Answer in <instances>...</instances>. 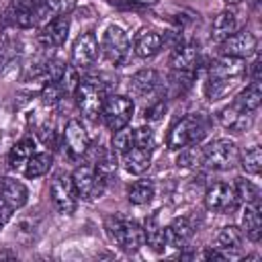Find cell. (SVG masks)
Segmentation results:
<instances>
[{
	"label": "cell",
	"instance_id": "cell-1",
	"mask_svg": "<svg viewBox=\"0 0 262 262\" xmlns=\"http://www.w3.org/2000/svg\"><path fill=\"white\" fill-rule=\"evenodd\" d=\"M246 70H248L246 68V59H237V57H229V55L217 57L209 66L207 84H205L207 98L209 100L223 98L239 82V78L246 76Z\"/></svg>",
	"mask_w": 262,
	"mask_h": 262
},
{
	"label": "cell",
	"instance_id": "cell-2",
	"mask_svg": "<svg viewBox=\"0 0 262 262\" xmlns=\"http://www.w3.org/2000/svg\"><path fill=\"white\" fill-rule=\"evenodd\" d=\"M205 135H207V121L203 119V115L190 113L170 127L166 137V147L178 151L186 145H196Z\"/></svg>",
	"mask_w": 262,
	"mask_h": 262
},
{
	"label": "cell",
	"instance_id": "cell-3",
	"mask_svg": "<svg viewBox=\"0 0 262 262\" xmlns=\"http://www.w3.org/2000/svg\"><path fill=\"white\" fill-rule=\"evenodd\" d=\"M104 98H106V86L98 78H80L74 90V100L84 119L96 121L100 117Z\"/></svg>",
	"mask_w": 262,
	"mask_h": 262
},
{
	"label": "cell",
	"instance_id": "cell-4",
	"mask_svg": "<svg viewBox=\"0 0 262 262\" xmlns=\"http://www.w3.org/2000/svg\"><path fill=\"white\" fill-rule=\"evenodd\" d=\"M106 231L123 252H137L141 246H145L143 227L123 215H111L106 219Z\"/></svg>",
	"mask_w": 262,
	"mask_h": 262
},
{
	"label": "cell",
	"instance_id": "cell-5",
	"mask_svg": "<svg viewBox=\"0 0 262 262\" xmlns=\"http://www.w3.org/2000/svg\"><path fill=\"white\" fill-rule=\"evenodd\" d=\"M133 111H135V104L129 96H125V94H106L102 111H100V119L106 125V129L117 131V129H123L131 123Z\"/></svg>",
	"mask_w": 262,
	"mask_h": 262
},
{
	"label": "cell",
	"instance_id": "cell-6",
	"mask_svg": "<svg viewBox=\"0 0 262 262\" xmlns=\"http://www.w3.org/2000/svg\"><path fill=\"white\" fill-rule=\"evenodd\" d=\"M100 51L108 63L123 66L131 55V39L119 25H111V27H106V31L102 35Z\"/></svg>",
	"mask_w": 262,
	"mask_h": 262
},
{
	"label": "cell",
	"instance_id": "cell-7",
	"mask_svg": "<svg viewBox=\"0 0 262 262\" xmlns=\"http://www.w3.org/2000/svg\"><path fill=\"white\" fill-rule=\"evenodd\" d=\"M70 176H72L76 194L84 201L100 196L104 190V184H106V178L94 168V164H82V166L74 168V172Z\"/></svg>",
	"mask_w": 262,
	"mask_h": 262
},
{
	"label": "cell",
	"instance_id": "cell-8",
	"mask_svg": "<svg viewBox=\"0 0 262 262\" xmlns=\"http://www.w3.org/2000/svg\"><path fill=\"white\" fill-rule=\"evenodd\" d=\"M237 162V147L231 139L219 137L203 147V164L209 170H229Z\"/></svg>",
	"mask_w": 262,
	"mask_h": 262
},
{
	"label": "cell",
	"instance_id": "cell-9",
	"mask_svg": "<svg viewBox=\"0 0 262 262\" xmlns=\"http://www.w3.org/2000/svg\"><path fill=\"white\" fill-rule=\"evenodd\" d=\"M49 194L53 201V207L61 215H72L78 205V194L72 182V176L66 172H55L49 182Z\"/></svg>",
	"mask_w": 262,
	"mask_h": 262
},
{
	"label": "cell",
	"instance_id": "cell-10",
	"mask_svg": "<svg viewBox=\"0 0 262 262\" xmlns=\"http://www.w3.org/2000/svg\"><path fill=\"white\" fill-rule=\"evenodd\" d=\"M239 205L233 184L227 182H213L205 190V207L213 213H229Z\"/></svg>",
	"mask_w": 262,
	"mask_h": 262
},
{
	"label": "cell",
	"instance_id": "cell-11",
	"mask_svg": "<svg viewBox=\"0 0 262 262\" xmlns=\"http://www.w3.org/2000/svg\"><path fill=\"white\" fill-rule=\"evenodd\" d=\"M256 47H258L256 35L252 31H248V29H242V31H235L227 39L221 41V55L248 59L250 55L256 53Z\"/></svg>",
	"mask_w": 262,
	"mask_h": 262
},
{
	"label": "cell",
	"instance_id": "cell-12",
	"mask_svg": "<svg viewBox=\"0 0 262 262\" xmlns=\"http://www.w3.org/2000/svg\"><path fill=\"white\" fill-rule=\"evenodd\" d=\"M98 53H100L98 37L92 31H86L72 45V66L78 70H86L96 61Z\"/></svg>",
	"mask_w": 262,
	"mask_h": 262
},
{
	"label": "cell",
	"instance_id": "cell-13",
	"mask_svg": "<svg viewBox=\"0 0 262 262\" xmlns=\"http://www.w3.org/2000/svg\"><path fill=\"white\" fill-rule=\"evenodd\" d=\"M63 147H66V151H68V156L72 160H80L88 151L90 137H88L86 127L78 119H70L66 123V129H63Z\"/></svg>",
	"mask_w": 262,
	"mask_h": 262
},
{
	"label": "cell",
	"instance_id": "cell-14",
	"mask_svg": "<svg viewBox=\"0 0 262 262\" xmlns=\"http://www.w3.org/2000/svg\"><path fill=\"white\" fill-rule=\"evenodd\" d=\"M170 68L174 72H190L194 74V70L201 63V49L194 41H182L178 45H174V49L170 51Z\"/></svg>",
	"mask_w": 262,
	"mask_h": 262
},
{
	"label": "cell",
	"instance_id": "cell-15",
	"mask_svg": "<svg viewBox=\"0 0 262 262\" xmlns=\"http://www.w3.org/2000/svg\"><path fill=\"white\" fill-rule=\"evenodd\" d=\"M68 35H70V16L63 14V16H57V18H51L49 23H45L39 29L37 39L45 49H51V47H61L66 43Z\"/></svg>",
	"mask_w": 262,
	"mask_h": 262
},
{
	"label": "cell",
	"instance_id": "cell-16",
	"mask_svg": "<svg viewBox=\"0 0 262 262\" xmlns=\"http://www.w3.org/2000/svg\"><path fill=\"white\" fill-rule=\"evenodd\" d=\"M194 235V225L188 217H174L166 227H164V239L166 246L182 250Z\"/></svg>",
	"mask_w": 262,
	"mask_h": 262
},
{
	"label": "cell",
	"instance_id": "cell-17",
	"mask_svg": "<svg viewBox=\"0 0 262 262\" xmlns=\"http://www.w3.org/2000/svg\"><path fill=\"white\" fill-rule=\"evenodd\" d=\"M76 8V0H43L33 8L35 16V27H43L51 18L70 14Z\"/></svg>",
	"mask_w": 262,
	"mask_h": 262
},
{
	"label": "cell",
	"instance_id": "cell-18",
	"mask_svg": "<svg viewBox=\"0 0 262 262\" xmlns=\"http://www.w3.org/2000/svg\"><path fill=\"white\" fill-rule=\"evenodd\" d=\"M217 119H219V123L227 129V131H231V133H246L250 127H252V113H248V111H242V108H237L235 104H227V106H223L219 113H217Z\"/></svg>",
	"mask_w": 262,
	"mask_h": 262
},
{
	"label": "cell",
	"instance_id": "cell-19",
	"mask_svg": "<svg viewBox=\"0 0 262 262\" xmlns=\"http://www.w3.org/2000/svg\"><path fill=\"white\" fill-rule=\"evenodd\" d=\"M160 84H162L160 74L156 70H151V68H145V70H139V72H135L131 76L129 90H131V94H135L139 98H145V96L156 94L160 90Z\"/></svg>",
	"mask_w": 262,
	"mask_h": 262
},
{
	"label": "cell",
	"instance_id": "cell-20",
	"mask_svg": "<svg viewBox=\"0 0 262 262\" xmlns=\"http://www.w3.org/2000/svg\"><path fill=\"white\" fill-rule=\"evenodd\" d=\"M164 45V39L160 33H156L154 29H139L135 33V39H133V51L137 57L141 59H149L154 55L160 53Z\"/></svg>",
	"mask_w": 262,
	"mask_h": 262
},
{
	"label": "cell",
	"instance_id": "cell-21",
	"mask_svg": "<svg viewBox=\"0 0 262 262\" xmlns=\"http://www.w3.org/2000/svg\"><path fill=\"white\" fill-rule=\"evenodd\" d=\"M0 201L6 203V205L12 207V209H20V207H25L27 201H29V188H27L20 180L6 176V178H2V182H0Z\"/></svg>",
	"mask_w": 262,
	"mask_h": 262
},
{
	"label": "cell",
	"instance_id": "cell-22",
	"mask_svg": "<svg viewBox=\"0 0 262 262\" xmlns=\"http://www.w3.org/2000/svg\"><path fill=\"white\" fill-rule=\"evenodd\" d=\"M123 166L129 174H143L147 172L149 164H151V149H145V147H139V145H131V149H127L123 156Z\"/></svg>",
	"mask_w": 262,
	"mask_h": 262
},
{
	"label": "cell",
	"instance_id": "cell-23",
	"mask_svg": "<svg viewBox=\"0 0 262 262\" xmlns=\"http://www.w3.org/2000/svg\"><path fill=\"white\" fill-rule=\"evenodd\" d=\"M242 231L250 242H260L262 237L260 205H246L244 215H242Z\"/></svg>",
	"mask_w": 262,
	"mask_h": 262
},
{
	"label": "cell",
	"instance_id": "cell-24",
	"mask_svg": "<svg viewBox=\"0 0 262 262\" xmlns=\"http://www.w3.org/2000/svg\"><path fill=\"white\" fill-rule=\"evenodd\" d=\"M237 31V18H235V12L233 10H221L215 20H213V27H211V37L213 41L221 43L223 39H227L231 33Z\"/></svg>",
	"mask_w": 262,
	"mask_h": 262
},
{
	"label": "cell",
	"instance_id": "cell-25",
	"mask_svg": "<svg viewBox=\"0 0 262 262\" xmlns=\"http://www.w3.org/2000/svg\"><path fill=\"white\" fill-rule=\"evenodd\" d=\"M231 104H235L237 108L248 111V113L258 111L260 104H262V88H260V82H250V84L233 98Z\"/></svg>",
	"mask_w": 262,
	"mask_h": 262
},
{
	"label": "cell",
	"instance_id": "cell-26",
	"mask_svg": "<svg viewBox=\"0 0 262 262\" xmlns=\"http://www.w3.org/2000/svg\"><path fill=\"white\" fill-rule=\"evenodd\" d=\"M244 244V231L237 225H225L221 227L217 235V248L231 256V252H237Z\"/></svg>",
	"mask_w": 262,
	"mask_h": 262
},
{
	"label": "cell",
	"instance_id": "cell-27",
	"mask_svg": "<svg viewBox=\"0 0 262 262\" xmlns=\"http://www.w3.org/2000/svg\"><path fill=\"white\" fill-rule=\"evenodd\" d=\"M33 147H35V143H33L31 137H23V139H18V141L10 147V151H8V166H10L12 170L23 168V166L27 164V160L35 154Z\"/></svg>",
	"mask_w": 262,
	"mask_h": 262
},
{
	"label": "cell",
	"instance_id": "cell-28",
	"mask_svg": "<svg viewBox=\"0 0 262 262\" xmlns=\"http://www.w3.org/2000/svg\"><path fill=\"white\" fill-rule=\"evenodd\" d=\"M53 164V156L49 151H39V154H33L27 164H25V176L27 178H39V176H45L49 172Z\"/></svg>",
	"mask_w": 262,
	"mask_h": 262
},
{
	"label": "cell",
	"instance_id": "cell-29",
	"mask_svg": "<svg viewBox=\"0 0 262 262\" xmlns=\"http://www.w3.org/2000/svg\"><path fill=\"white\" fill-rule=\"evenodd\" d=\"M143 235H145V244L154 250V252H162L164 246H166V239H164V227L160 225L158 217L151 215L145 225H143Z\"/></svg>",
	"mask_w": 262,
	"mask_h": 262
},
{
	"label": "cell",
	"instance_id": "cell-30",
	"mask_svg": "<svg viewBox=\"0 0 262 262\" xmlns=\"http://www.w3.org/2000/svg\"><path fill=\"white\" fill-rule=\"evenodd\" d=\"M154 190H156V186H154L151 180H145V178L143 180H135L127 188V199H129L131 205H145V203L151 201Z\"/></svg>",
	"mask_w": 262,
	"mask_h": 262
},
{
	"label": "cell",
	"instance_id": "cell-31",
	"mask_svg": "<svg viewBox=\"0 0 262 262\" xmlns=\"http://www.w3.org/2000/svg\"><path fill=\"white\" fill-rule=\"evenodd\" d=\"M239 166L246 174H260L262 170V149L258 143L242 149L239 154Z\"/></svg>",
	"mask_w": 262,
	"mask_h": 262
},
{
	"label": "cell",
	"instance_id": "cell-32",
	"mask_svg": "<svg viewBox=\"0 0 262 262\" xmlns=\"http://www.w3.org/2000/svg\"><path fill=\"white\" fill-rule=\"evenodd\" d=\"M233 190H235L237 201L244 203V205H258V201H260V190H258V186H256L252 180L244 178V176L235 178Z\"/></svg>",
	"mask_w": 262,
	"mask_h": 262
},
{
	"label": "cell",
	"instance_id": "cell-33",
	"mask_svg": "<svg viewBox=\"0 0 262 262\" xmlns=\"http://www.w3.org/2000/svg\"><path fill=\"white\" fill-rule=\"evenodd\" d=\"M133 145V129L127 125L123 129H117L113 131V139H111V149L117 154V156H123L127 149H131Z\"/></svg>",
	"mask_w": 262,
	"mask_h": 262
},
{
	"label": "cell",
	"instance_id": "cell-34",
	"mask_svg": "<svg viewBox=\"0 0 262 262\" xmlns=\"http://www.w3.org/2000/svg\"><path fill=\"white\" fill-rule=\"evenodd\" d=\"M178 158H176V166L178 168H194L199 164H203V149L194 147V145H186L182 149H178Z\"/></svg>",
	"mask_w": 262,
	"mask_h": 262
},
{
	"label": "cell",
	"instance_id": "cell-35",
	"mask_svg": "<svg viewBox=\"0 0 262 262\" xmlns=\"http://www.w3.org/2000/svg\"><path fill=\"white\" fill-rule=\"evenodd\" d=\"M117 154L113 151V149H106V151H102L100 156H98V160H96V164H94V168L104 176V178H108L111 174H115L117 172Z\"/></svg>",
	"mask_w": 262,
	"mask_h": 262
},
{
	"label": "cell",
	"instance_id": "cell-36",
	"mask_svg": "<svg viewBox=\"0 0 262 262\" xmlns=\"http://www.w3.org/2000/svg\"><path fill=\"white\" fill-rule=\"evenodd\" d=\"M133 145H139V147H145V149L154 151V147H156L154 129L149 125H141V127L133 129Z\"/></svg>",
	"mask_w": 262,
	"mask_h": 262
},
{
	"label": "cell",
	"instance_id": "cell-37",
	"mask_svg": "<svg viewBox=\"0 0 262 262\" xmlns=\"http://www.w3.org/2000/svg\"><path fill=\"white\" fill-rule=\"evenodd\" d=\"M63 88L59 86V82L57 80H51V82H47L45 86H43V90H41V100H43V104H47V106H53V104H57L61 98H63Z\"/></svg>",
	"mask_w": 262,
	"mask_h": 262
},
{
	"label": "cell",
	"instance_id": "cell-38",
	"mask_svg": "<svg viewBox=\"0 0 262 262\" xmlns=\"http://www.w3.org/2000/svg\"><path fill=\"white\" fill-rule=\"evenodd\" d=\"M57 82H59V86L63 88L66 94H74V90H76V86H78V82H80L78 68L66 63V68H63V72H61V76H59Z\"/></svg>",
	"mask_w": 262,
	"mask_h": 262
},
{
	"label": "cell",
	"instance_id": "cell-39",
	"mask_svg": "<svg viewBox=\"0 0 262 262\" xmlns=\"http://www.w3.org/2000/svg\"><path fill=\"white\" fill-rule=\"evenodd\" d=\"M166 100H156L154 104H149L147 108H145V121L147 123H158L164 115H166Z\"/></svg>",
	"mask_w": 262,
	"mask_h": 262
},
{
	"label": "cell",
	"instance_id": "cell-40",
	"mask_svg": "<svg viewBox=\"0 0 262 262\" xmlns=\"http://www.w3.org/2000/svg\"><path fill=\"white\" fill-rule=\"evenodd\" d=\"M12 207H8L6 203H0V231L6 227V223L10 221V217H12Z\"/></svg>",
	"mask_w": 262,
	"mask_h": 262
},
{
	"label": "cell",
	"instance_id": "cell-41",
	"mask_svg": "<svg viewBox=\"0 0 262 262\" xmlns=\"http://www.w3.org/2000/svg\"><path fill=\"white\" fill-rule=\"evenodd\" d=\"M43 0H12V8H29V6H37Z\"/></svg>",
	"mask_w": 262,
	"mask_h": 262
},
{
	"label": "cell",
	"instance_id": "cell-42",
	"mask_svg": "<svg viewBox=\"0 0 262 262\" xmlns=\"http://www.w3.org/2000/svg\"><path fill=\"white\" fill-rule=\"evenodd\" d=\"M129 2H133V4H143V6H149V4H156L158 0H129Z\"/></svg>",
	"mask_w": 262,
	"mask_h": 262
},
{
	"label": "cell",
	"instance_id": "cell-43",
	"mask_svg": "<svg viewBox=\"0 0 262 262\" xmlns=\"http://www.w3.org/2000/svg\"><path fill=\"white\" fill-rule=\"evenodd\" d=\"M4 258H10V260H12V258H14V254H12V252H8V250H2V252H0V260H4Z\"/></svg>",
	"mask_w": 262,
	"mask_h": 262
},
{
	"label": "cell",
	"instance_id": "cell-44",
	"mask_svg": "<svg viewBox=\"0 0 262 262\" xmlns=\"http://www.w3.org/2000/svg\"><path fill=\"white\" fill-rule=\"evenodd\" d=\"M223 2H227V4H237V2H242V0H223Z\"/></svg>",
	"mask_w": 262,
	"mask_h": 262
}]
</instances>
